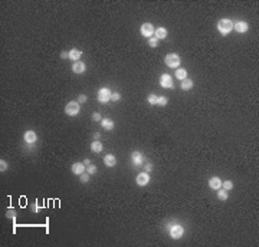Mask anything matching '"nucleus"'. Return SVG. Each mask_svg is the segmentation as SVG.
<instances>
[{"mask_svg":"<svg viewBox=\"0 0 259 247\" xmlns=\"http://www.w3.org/2000/svg\"><path fill=\"white\" fill-rule=\"evenodd\" d=\"M217 29H219V32L222 35H227L233 29V23L229 19H222L217 22Z\"/></svg>","mask_w":259,"mask_h":247,"instance_id":"obj_1","label":"nucleus"},{"mask_svg":"<svg viewBox=\"0 0 259 247\" xmlns=\"http://www.w3.org/2000/svg\"><path fill=\"white\" fill-rule=\"evenodd\" d=\"M164 62L169 68H176L180 65V56L177 53H169V55L166 56Z\"/></svg>","mask_w":259,"mask_h":247,"instance_id":"obj_2","label":"nucleus"},{"mask_svg":"<svg viewBox=\"0 0 259 247\" xmlns=\"http://www.w3.org/2000/svg\"><path fill=\"white\" fill-rule=\"evenodd\" d=\"M65 112H66V115H69V116L78 115L79 114V104H78V102H69V104H66Z\"/></svg>","mask_w":259,"mask_h":247,"instance_id":"obj_3","label":"nucleus"},{"mask_svg":"<svg viewBox=\"0 0 259 247\" xmlns=\"http://www.w3.org/2000/svg\"><path fill=\"white\" fill-rule=\"evenodd\" d=\"M98 99H99V102H102V104L111 101V90H109L108 88H101L98 92Z\"/></svg>","mask_w":259,"mask_h":247,"instance_id":"obj_4","label":"nucleus"},{"mask_svg":"<svg viewBox=\"0 0 259 247\" xmlns=\"http://www.w3.org/2000/svg\"><path fill=\"white\" fill-rule=\"evenodd\" d=\"M160 85L163 86V88H173V78L169 75V73H163V75L160 76Z\"/></svg>","mask_w":259,"mask_h":247,"instance_id":"obj_5","label":"nucleus"},{"mask_svg":"<svg viewBox=\"0 0 259 247\" xmlns=\"http://www.w3.org/2000/svg\"><path fill=\"white\" fill-rule=\"evenodd\" d=\"M153 33H154V28H153V24H151V23L141 24V35H143V36H146V38H151Z\"/></svg>","mask_w":259,"mask_h":247,"instance_id":"obj_6","label":"nucleus"},{"mask_svg":"<svg viewBox=\"0 0 259 247\" xmlns=\"http://www.w3.org/2000/svg\"><path fill=\"white\" fill-rule=\"evenodd\" d=\"M170 236H171L173 238H180L181 236H183V227L179 226V224L173 226V227L170 228Z\"/></svg>","mask_w":259,"mask_h":247,"instance_id":"obj_7","label":"nucleus"},{"mask_svg":"<svg viewBox=\"0 0 259 247\" xmlns=\"http://www.w3.org/2000/svg\"><path fill=\"white\" fill-rule=\"evenodd\" d=\"M135 181H137V184L138 185H147L148 184V181H150V175L147 174V172H141V174H138L137 175V178H135Z\"/></svg>","mask_w":259,"mask_h":247,"instance_id":"obj_8","label":"nucleus"},{"mask_svg":"<svg viewBox=\"0 0 259 247\" xmlns=\"http://www.w3.org/2000/svg\"><path fill=\"white\" fill-rule=\"evenodd\" d=\"M71 170H72V172H74V174H76V175H81V174H82V172H84L86 168H85L84 162H75V164H72Z\"/></svg>","mask_w":259,"mask_h":247,"instance_id":"obj_9","label":"nucleus"},{"mask_svg":"<svg viewBox=\"0 0 259 247\" xmlns=\"http://www.w3.org/2000/svg\"><path fill=\"white\" fill-rule=\"evenodd\" d=\"M209 187H210L212 190H219L222 187V180L219 177H212L210 181H209Z\"/></svg>","mask_w":259,"mask_h":247,"instance_id":"obj_10","label":"nucleus"},{"mask_svg":"<svg viewBox=\"0 0 259 247\" xmlns=\"http://www.w3.org/2000/svg\"><path fill=\"white\" fill-rule=\"evenodd\" d=\"M131 161L134 165H140L143 162V154L140 151H134L131 154Z\"/></svg>","mask_w":259,"mask_h":247,"instance_id":"obj_11","label":"nucleus"},{"mask_svg":"<svg viewBox=\"0 0 259 247\" xmlns=\"http://www.w3.org/2000/svg\"><path fill=\"white\" fill-rule=\"evenodd\" d=\"M36 139H38V135L33 132V131H26V132H25V141H26V142L33 144V142H36Z\"/></svg>","mask_w":259,"mask_h":247,"instance_id":"obj_12","label":"nucleus"},{"mask_svg":"<svg viewBox=\"0 0 259 247\" xmlns=\"http://www.w3.org/2000/svg\"><path fill=\"white\" fill-rule=\"evenodd\" d=\"M104 164L107 167H114L117 164V160H115V157H114L112 154H108V155L104 157Z\"/></svg>","mask_w":259,"mask_h":247,"instance_id":"obj_13","label":"nucleus"},{"mask_svg":"<svg viewBox=\"0 0 259 247\" xmlns=\"http://www.w3.org/2000/svg\"><path fill=\"white\" fill-rule=\"evenodd\" d=\"M235 30L238 33H245L246 30H248V23H245V22H236Z\"/></svg>","mask_w":259,"mask_h":247,"instance_id":"obj_14","label":"nucleus"},{"mask_svg":"<svg viewBox=\"0 0 259 247\" xmlns=\"http://www.w3.org/2000/svg\"><path fill=\"white\" fill-rule=\"evenodd\" d=\"M85 69H86V68H85V65L82 62H75L74 66H72V71L75 72V73H84Z\"/></svg>","mask_w":259,"mask_h":247,"instance_id":"obj_15","label":"nucleus"},{"mask_svg":"<svg viewBox=\"0 0 259 247\" xmlns=\"http://www.w3.org/2000/svg\"><path fill=\"white\" fill-rule=\"evenodd\" d=\"M193 88V81L192 79H189V78H186V79H183L181 81V89L183 90H189Z\"/></svg>","mask_w":259,"mask_h":247,"instance_id":"obj_16","label":"nucleus"},{"mask_svg":"<svg viewBox=\"0 0 259 247\" xmlns=\"http://www.w3.org/2000/svg\"><path fill=\"white\" fill-rule=\"evenodd\" d=\"M154 35L157 39H164L166 36H167V30H166L164 28H158L154 30Z\"/></svg>","mask_w":259,"mask_h":247,"instance_id":"obj_17","label":"nucleus"},{"mask_svg":"<svg viewBox=\"0 0 259 247\" xmlns=\"http://www.w3.org/2000/svg\"><path fill=\"white\" fill-rule=\"evenodd\" d=\"M82 56V52H81L79 49H72L71 52H69V57H71L72 61H76L78 62V59Z\"/></svg>","mask_w":259,"mask_h":247,"instance_id":"obj_18","label":"nucleus"},{"mask_svg":"<svg viewBox=\"0 0 259 247\" xmlns=\"http://www.w3.org/2000/svg\"><path fill=\"white\" fill-rule=\"evenodd\" d=\"M101 122H102L104 129H107V131H111V129L114 128V122H112V119L107 118V119H102Z\"/></svg>","mask_w":259,"mask_h":247,"instance_id":"obj_19","label":"nucleus"},{"mask_svg":"<svg viewBox=\"0 0 259 247\" xmlns=\"http://www.w3.org/2000/svg\"><path fill=\"white\" fill-rule=\"evenodd\" d=\"M176 78L180 79V81H183L187 78V71L186 69H176Z\"/></svg>","mask_w":259,"mask_h":247,"instance_id":"obj_20","label":"nucleus"},{"mask_svg":"<svg viewBox=\"0 0 259 247\" xmlns=\"http://www.w3.org/2000/svg\"><path fill=\"white\" fill-rule=\"evenodd\" d=\"M91 149H92V152H101L102 151V144L99 141H94L91 144Z\"/></svg>","mask_w":259,"mask_h":247,"instance_id":"obj_21","label":"nucleus"},{"mask_svg":"<svg viewBox=\"0 0 259 247\" xmlns=\"http://www.w3.org/2000/svg\"><path fill=\"white\" fill-rule=\"evenodd\" d=\"M148 45H150L151 48H155V46H157V45H158V39L155 38V36H154V38H153V36H151V38L148 39Z\"/></svg>","mask_w":259,"mask_h":247,"instance_id":"obj_22","label":"nucleus"},{"mask_svg":"<svg viewBox=\"0 0 259 247\" xmlns=\"http://www.w3.org/2000/svg\"><path fill=\"white\" fill-rule=\"evenodd\" d=\"M222 185H223V188H225V190H232V188H233V184H232V181H223V182H222Z\"/></svg>","mask_w":259,"mask_h":247,"instance_id":"obj_23","label":"nucleus"},{"mask_svg":"<svg viewBox=\"0 0 259 247\" xmlns=\"http://www.w3.org/2000/svg\"><path fill=\"white\" fill-rule=\"evenodd\" d=\"M217 197H219V200H227V193H226V190H220L219 193H217Z\"/></svg>","mask_w":259,"mask_h":247,"instance_id":"obj_24","label":"nucleus"},{"mask_svg":"<svg viewBox=\"0 0 259 247\" xmlns=\"http://www.w3.org/2000/svg\"><path fill=\"white\" fill-rule=\"evenodd\" d=\"M157 104L161 105V106H166V105H167V98H166V96H158V99H157Z\"/></svg>","mask_w":259,"mask_h":247,"instance_id":"obj_25","label":"nucleus"},{"mask_svg":"<svg viewBox=\"0 0 259 247\" xmlns=\"http://www.w3.org/2000/svg\"><path fill=\"white\" fill-rule=\"evenodd\" d=\"M157 99H158V96H155V95H148V102H150L151 105H155V104H157Z\"/></svg>","mask_w":259,"mask_h":247,"instance_id":"obj_26","label":"nucleus"},{"mask_svg":"<svg viewBox=\"0 0 259 247\" xmlns=\"http://www.w3.org/2000/svg\"><path fill=\"white\" fill-rule=\"evenodd\" d=\"M6 216H7L9 219H14L16 213H14V210H13V208H9V210H7V213H6Z\"/></svg>","mask_w":259,"mask_h":247,"instance_id":"obj_27","label":"nucleus"},{"mask_svg":"<svg viewBox=\"0 0 259 247\" xmlns=\"http://www.w3.org/2000/svg\"><path fill=\"white\" fill-rule=\"evenodd\" d=\"M81 181H82V182H88V181H90V174H84V172H82V174H81Z\"/></svg>","mask_w":259,"mask_h":247,"instance_id":"obj_28","label":"nucleus"},{"mask_svg":"<svg viewBox=\"0 0 259 247\" xmlns=\"http://www.w3.org/2000/svg\"><path fill=\"white\" fill-rule=\"evenodd\" d=\"M121 99V95L118 94V92H114V94H111V101H120Z\"/></svg>","mask_w":259,"mask_h":247,"instance_id":"obj_29","label":"nucleus"},{"mask_svg":"<svg viewBox=\"0 0 259 247\" xmlns=\"http://www.w3.org/2000/svg\"><path fill=\"white\" fill-rule=\"evenodd\" d=\"M86 170H88V174H95V171H97V167L91 164V165H88V168H86Z\"/></svg>","mask_w":259,"mask_h":247,"instance_id":"obj_30","label":"nucleus"},{"mask_svg":"<svg viewBox=\"0 0 259 247\" xmlns=\"http://www.w3.org/2000/svg\"><path fill=\"white\" fill-rule=\"evenodd\" d=\"M0 168H2V171H6V168H7V162L6 161H0Z\"/></svg>","mask_w":259,"mask_h":247,"instance_id":"obj_31","label":"nucleus"},{"mask_svg":"<svg viewBox=\"0 0 259 247\" xmlns=\"http://www.w3.org/2000/svg\"><path fill=\"white\" fill-rule=\"evenodd\" d=\"M92 119H94V121H102V119H101V115H99V114H94V115H92Z\"/></svg>","mask_w":259,"mask_h":247,"instance_id":"obj_32","label":"nucleus"},{"mask_svg":"<svg viewBox=\"0 0 259 247\" xmlns=\"http://www.w3.org/2000/svg\"><path fill=\"white\" fill-rule=\"evenodd\" d=\"M78 101H79V102H86V96H85V95H79Z\"/></svg>","mask_w":259,"mask_h":247,"instance_id":"obj_33","label":"nucleus"},{"mask_svg":"<svg viewBox=\"0 0 259 247\" xmlns=\"http://www.w3.org/2000/svg\"><path fill=\"white\" fill-rule=\"evenodd\" d=\"M146 170H147V172L151 171V170H153V165H151V164H146Z\"/></svg>","mask_w":259,"mask_h":247,"instance_id":"obj_34","label":"nucleus"},{"mask_svg":"<svg viewBox=\"0 0 259 247\" xmlns=\"http://www.w3.org/2000/svg\"><path fill=\"white\" fill-rule=\"evenodd\" d=\"M61 57H63V59H66V57H69V53H66V52H62V53H61Z\"/></svg>","mask_w":259,"mask_h":247,"instance_id":"obj_35","label":"nucleus"},{"mask_svg":"<svg viewBox=\"0 0 259 247\" xmlns=\"http://www.w3.org/2000/svg\"><path fill=\"white\" fill-rule=\"evenodd\" d=\"M99 137H101V134H98V132H97V134H94V141H98V139H99Z\"/></svg>","mask_w":259,"mask_h":247,"instance_id":"obj_36","label":"nucleus"},{"mask_svg":"<svg viewBox=\"0 0 259 247\" xmlns=\"http://www.w3.org/2000/svg\"><path fill=\"white\" fill-rule=\"evenodd\" d=\"M84 164H85V167H88V165H91V161H90V160H85Z\"/></svg>","mask_w":259,"mask_h":247,"instance_id":"obj_37","label":"nucleus"}]
</instances>
